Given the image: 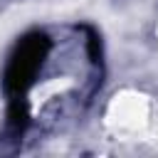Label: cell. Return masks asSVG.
Returning <instances> with one entry per match:
<instances>
[{
    "mask_svg": "<svg viewBox=\"0 0 158 158\" xmlns=\"http://www.w3.org/2000/svg\"><path fill=\"white\" fill-rule=\"evenodd\" d=\"M7 121L15 131H25V126L30 121V106H27L25 96H12L10 109H7Z\"/></svg>",
    "mask_w": 158,
    "mask_h": 158,
    "instance_id": "2",
    "label": "cell"
},
{
    "mask_svg": "<svg viewBox=\"0 0 158 158\" xmlns=\"http://www.w3.org/2000/svg\"><path fill=\"white\" fill-rule=\"evenodd\" d=\"M89 54H91L94 62L101 59V44H99V37H96L94 32H89Z\"/></svg>",
    "mask_w": 158,
    "mask_h": 158,
    "instance_id": "3",
    "label": "cell"
},
{
    "mask_svg": "<svg viewBox=\"0 0 158 158\" xmlns=\"http://www.w3.org/2000/svg\"><path fill=\"white\" fill-rule=\"evenodd\" d=\"M49 52V37L44 32H30L25 35L15 52L10 54V62L5 67V91L10 96H25V91L32 86L44 57Z\"/></svg>",
    "mask_w": 158,
    "mask_h": 158,
    "instance_id": "1",
    "label": "cell"
}]
</instances>
